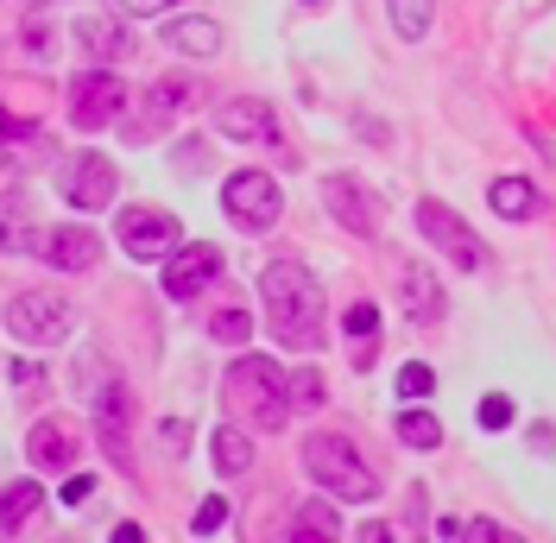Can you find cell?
Listing matches in <instances>:
<instances>
[{"label": "cell", "instance_id": "cell-25", "mask_svg": "<svg viewBox=\"0 0 556 543\" xmlns=\"http://www.w3.org/2000/svg\"><path fill=\"white\" fill-rule=\"evenodd\" d=\"M399 442L405 449H417V455H430V449H443V424L430 417V411H399Z\"/></svg>", "mask_w": 556, "mask_h": 543}, {"label": "cell", "instance_id": "cell-29", "mask_svg": "<svg viewBox=\"0 0 556 543\" xmlns=\"http://www.w3.org/2000/svg\"><path fill=\"white\" fill-rule=\"evenodd\" d=\"M228 518H235V512H228V500H203L190 531H197V538H222V531H228Z\"/></svg>", "mask_w": 556, "mask_h": 543}, {"label": "cell", "instance_id": "cell-4", "mask_svg": "<svg viewBox=\"0 0 556 543\" xmlns=\"http://www.w3.org/2000/svg\"><path fill=\"white\" fill-rule=\"evenodd\" d=\"M7 329L26 341V348H51V341H70L76 310H70L64 291H20V298L7 304Z\"/></svg>", "mask_w": 556, "mask_h": 543}, {"label": "cell", "instance_id": "cell-6", "mask_svg": "<svg viewBox=\"0 0 556 543\" xmlns=\"http://www.w3.org/2000/svg\"><path fill=\"white\" fill-rule=\"evenodd\" d=\"M121 108H127V83H121L114 70H76V83H70V121H76L83 134L114 127Z\"/></svg>", "mask_w": 556, "mask_h": 543}, {"label": "cell", "instance_id": "cell-17", "mask_svg": "<svg viewBox=\"0 0 556 543\" xmlns=\"http://www.w3.org/2000/svg\"><path fill=\"white\" fill-rule=\"evenodd\" d=\"M127 411H134L127 386H108L102 399H96V430H102V449L114 462H127Z\"/></svg>", "mask_w": 556, "mask_h": 543}, {"label": "cell", "instance_id": "cell-37", "mask_svg": "<svg viewBox=\"0 0 556 543\" xmlns=\"http://www.w3.org/2000/svg\"><path fill=\"white\" fill-rule=\"evenodd\" d=\"M165 449H172V455H184V449H190V424H184V417H172V424H165Z\"/></svg>", "mask_w": 556, "mask_h": 543}, {"label": "cell", "instance_id": "cell-34", "mask_svg": "<svg viewBox=\"0 0 556 543\" xmlns=\"http://www.w3.org/2000/svg\"><path fill=\"white\" fill-rule=\"evenodd\" d=\"M13 386L20 392H45V367L38 361H13Z\"/></svg>", "mask_w": 556, "mask_h": 543}, {"label": "cell", "instance_id": "cell-15", "mask_svg": "<svg viewBox=\"0 0 556 543\" xmlns=\"http://www.w3.org/2000/svg\"><path fill=\"white\" fill-rule=\"evenodd\" d=\"M26 462L33 468H76V437L58 417H38L33 430H26Z\"/></svg>", "mask_w": 556, "mask_h": 543}, {"label": "cell", "instance_id": "cell-2", "mask_svg": "<svg viewBox=\"0 0 556 543\" xmlns=\"http://www.w3.org/2000/svg\"><path fill=\"white\" fill-rule=\"evenodd\" d=\"M222 399H228V411H235L241 430H285V417H291V379H285V367L266 361V354H241V361L228 367Z\"/></svg>", "mask_w": 556, "mask_h": 543}, {"label": "cell", "instance_id": "cell-23", "mask_svg": "<svg viewBox=\"0 0 556 543\" xmlns=\"http://www.w3.org/2000/svg\"><path fill=\"white\" fill-rule=\"evenodd\" d=\"M291 538H298V543L342 538V512H336V500H311V506L298 512V525H291Z\"/></svg>", "mask_w": 556, "mask_h": 543}, {"label": "cell", "instance_id": "cell-11", "mask_svg": "<svg viewBox=\"0 0 556 543\" xmlns=\"http://www.w3.org/2000/svg\"><path fill=\"white\" fill-rule=\"evenodd\" d=\"M172 266H165V298H197V291H208L215 278H222V253L215 247H172L165 253Z\"/></svg>", "mask_w": 556, "mask_h": 543}, {"label": "cell", "instance_id": "cell-5", "mask_svg": "<svg viewBox=\"0 0 556 543\" xmlns=\"http://www.w3.org/2000/svg\"><path fill=\"white\" fill-rule=\"evenodd\" d=\"M417 235L430 240V247H437L450 266H462V272H481V266H486L481 235H475V228H468V222H462L450 203H430V197H424V203H417Z\"/></svg>", "mask_w": 556, "mask_h": 543}, {"label": "cell", "instance_id": "cell-3", "mask_svg": "<svg viewBox=\"0 0 556 543\" xmlns=\"http://www.w3.org/2000/svg\"><path fill=\"white\" fill-rule=\"evenodd\" d=\"M304 475L329 493V500H348V506H367L374 493H380V475L367 468V455L342 437V430H311L304 437Z\"/></svg>", "mask_w": 556, "mask_h": 543}, {"label": "cell", "instance_id": "cell-36", "mask_svg": "<svg viewBox=\"0 0 556 543\" xmlns=\"http://www.w3.org/2000/svg\"><path fill=\"white\" fill-rule=\"evenodd\" d=\"M291 399H298V405H316V399H323L316 374H298V379H291Z\"/></svg>", "mask_w": 556, "mask_h": 543}, {"label": "cell", "instance_id": "cell-35", "mask_svg": "<svg viewBox=\"0 0 556 543\" xmlns=\"http://www.w3.org/2000/svg\"><path fill=\"white\" fill-rule=\"evenodd\" d=\"M89 493H96V475H70V480H64V506H70V512L83 506Z\"/></svg>", "mask_w": 556, "mask_h": 543}, {"label": "cell", "instance_id": "cell-19", "mask_svg": "<svg viewBox=\"0 0 556 543\" xmlns=\"http://www.w3.org/2000/svg\"><path fill=\"white\" fill-rule=\"evenodd\" d=\"M165 45L184 51V58H215L222 51V26L215 20H172L165 26Z\"/></svg>", "mask_w": 556, "mask_h": 543}, {"label": "cell", "instance_id": "cell-24", "mask_svg": "<svg viewBox=\"0 0 556 543\" xmlns=\"http://www.w3.org/2000/svg\"><path fill=\"white\" fill-rule=\"evenodd\" d=\"M386 13H392V33L399 38H430V20H437V0H386Z\"/></svg>", "mask_w": 556, "mask_h": 543}, {"label": "cell", "instance_id": "cell-7", "mask_svg": "<svg viewBox=\"0 0 556 543\" xmlns=\"http://www.w3.org/2000/svg\"><path fill=\"white\" fill-rule=\"evenodd\" d=\"M222 209L235 215V228L266 235L278 215H285V197H278V184L266 177V171H235V177H228V190H222Z\"/></svg>", "mask_w": 556, "mask_h": 543}, {"label": "cell", "instance_id": "cell-8", "mask_svg": "<svg viewBox=\"0 0 556 543\" xmlns=\"http://www.w3.org/2000/svg\"><path fill=\"white\" fill-rule=\"evenodd\" d=\"M58 190H64V203L76 209V215H96V209L114 203L121 177H114V165H108L102 152H76V159H64V171H58Z\"/></svg>", "mask_w": 556, "mask_h": 543}, {"label": "cell", "instance_id": "cell-9", "mask_svg": "<svg viewBox=\"0 0 556 543\" xmlns=\"http://www.w3.org/2000/svg\"><path fill=\"white\" fill-rule=\"evenodd\" d=\"M323 209L342 222L348 235H361V240H374V235H380V222H386L380 197H374L361 177H329V184H323Z\"/></svg>", "mask_w": 556, "mask_h": 543}, {"label": "cell", "instance_id": "cell-31", "mask_svg": "<svg viewBox=\"0 0 556 543\" xmlns=\"http://www.w3.org/2000/svg\"><path fill=\"white\" fill-rule=\"evenodd\" d=\"M430 392H437V374H430L424 361H412V367L399 374V399H430Z\"/></svg>", "mask_w": 556, "mask_h": 543}, {"label": "cell", "instance_id": "cell-20", "mask_svg": "<svg viewBox=\"0 0 556 543\" xmlns=\"http://www.w3.org/2000/svg\"><path fill=\"white\" fill-rule=\"evenodd\" d=\"M76 38L102 58V64H121V58H134V38H127V26H114V20H83L76 26Z\"/></svg>", "mask_w": 556, "mask_h": 543}, {"label": "cell", "instance_id": "cell-21", "mask_svg": "<svg viewBox=\"0 0 556 543\" xmlns=\"http://www.w3.org/2000/svg\"><path fill=\"white\" fill-rule=\"evenodd\" d=\"M486 203H493V215H506V222H531V215H538V190H531L525 177H500V184L486 190Z\"/></svg>", "mask_w": 556, "mask_h": 543}, {"label": "cell", "instance_id": "cell-32", "mask_svg": "<svg viewBox=\"0 0 556 543\" xmlns=\"http://www.w3.org/2000/svg\"><path fill=\"white\" fill-rule=\"evenodd\" d=\"M342 329H348L354 341H374V329H380V310H374V304H348Z\"/></svg>", "mask_w": 556, "mask_h": 543}, {"label": "cell", "instance_id": "cell-14", "mask_svg": "<svg viewBox=\"0 0 556 543\" xmlns=\"http://www.w3.org/2000/svg\"><path fill=\"white\" fill-rule=\"evenodd\" d=\"M45 260L58 272H96L102 266V240H96V228L70 222V228H58V235L45 240Z\"/></svg>", "mask_w": 556, "mask_h": 543}, {"label": "cell", "instance_id": "cell-12", "mask_svg": "<svg viewBox=\"0 0 556 543\" xmlns=\"http://www.w3.org/2000/svg\"><path fill=\"white\" fill-rule=\"evenodd\" d=\"M215 134H222V139H241V146H273V139H278V114L266 102L241 96V102H222V114H215Z\"/></svg>", "mask_w": 556, "mask_h": 543}, {"label": "cell", "instance_id": "cell-27", "mask_svg": "<svg viewBox=\"0 0 556 543\" xmlns=\"http://www.w3.org/2000/svg\"><path fill=\"white\" fill-rule=\"evenodd\" d=\"M437 538H443V543H500L506 531H500V525H486V518H443V525H437Z\"/></svg>", "mask_w": 556, "mask_h": 543}, {"label": "cell", "instance_id": "cell-18", "mask_svg": "<svg viewBox=\"0 0 556 543\" xmlns=\"http://www.w3.org/2000/svg\"><path fill=\"white\" fill-rule=\"evenodd\" d=\"M38 512H45V487H38V480H13V487H0V538H20Z\"/></svg>", "mask_w": 556, "mask_h": 543}, {"label": "cell", "instance_id": "cell-22", "mask_svg": "<svg viewBox=\"0 0 556 543\" xmlns=\"http://www.w3.org/2000/svg\"><path fill=\"white\" fill-rule=\"evenodd\" d=\"M208 449H215V468H222V475H247V468H253V437H247L241 424H222Z\"/></svg>", "mask_w": 556, "mask_h": 543}, {"label": "cell", "instance_id": "cell-33", "mask_svg": "<svg viewBox=\"0 0 556 543\" xmlns=\"http://www.w3.org/2000/svg\"><path fill=\"white\" fill-rule=\"evenodd\" d=\"M20 139H33V121H26V114H7V108H0V152H7V146H20Z\"/></svg>", "mask_w": 556, "mask_h": 543}, {"label": "cell", "instance_id": "cell-16", "mask_svg": "<svg viewBox=\"0 0 556 543\" xmlns=\"http://www.w3.org/2000/svg\"><path fill=\"white\" fill-rule=\"evenodd\" d=\"M38 228H33V197L26 190H7L0 197V253H33Z\"/></svg>", "mask_w": 556, "mask_h": 543}, {"label": "cell", "instance_id": "cell-10", "mask_svg": "<svg viewBox=\"0 0 556 543\" xmlns=\"http://www.w3.org/2000/svg\"><path fill=\"white\" fill-rule=\"evenodd\" d=\"M121 247L134 260H165L177 247V215H165V209H152V203H134L121 215Z\"/></svg>", "mask_w": 556, "mask_h": 543}, {"label": "cell", "instance_id": "cell-13", "mask_svg": "<svg viewBox=\"0 0 556 543\" xmlns=\"http://www.w3.org/2000/svg\"><path fill=\"white\" fill-rule=\"evenodd\" d=\"M399 304H405V316H412V323H443L450 298H443V285L430 278V266L399 260Z\"/></svg>", "mask_w": 556, "mask_h": 543}, {"label": "cell", "instance_id": "cell-30", "mask_svg": "<svg viewBox=\"0 0 556 543\" xmlns=\"http://www.w3.org/2000/svg\"><path fill=\"white\" fill-rule=\"evenodd\" d=\"M475 424H481V430H506V424H513V399H506V392H486L481 411H475Z\"/></svg>", "mask_w": 556, "mask_h": 543}, {"label": "cell", "instance_id": "cell-1", "mask_svg": "<svg viewBox=\"0 0 556 543\" xmlns=\"http://www.w3.org/2000/svg\"><path fill=\"white\" fill-rule=\"evenodd\" d=\"M260 298H266V329H273L278 348H316L323 341V285L298 260H266Z\"/></svg>", "mask_w": 556, "mask_h": 543}, {"label": "cell", "instance_id": "cell-28", "mask_svg": "<svg viewBox=\"0 0 556 543\" xmlns=\"http://www.w3.org/2000/svg\"><path fill=\"white\" fill-rule=\"evenodd\" d=\"M208 336L228 341V348H241V341L253 336V323H247V310H241V304H228V310H215V316H208Z\"/></svg>", "mask_w": 556, "mask_h": 543}, {"label": "cell", "instance_id": "cell-26", "mask_svg": "<svg viewBox=\"0 0 556 543\" xmlns=\"http://www.w3.org/2000/svg\"><path fill=\"white\" fill-rule=\"evenodd\" d=\"M184 102H190V83H184V76H165V83H152V96H146V121L159 127V121H172Z\"/></svg>", "mask_w": 556, "mask_h": 543}, {"label": "cell", "instance_id": "cell-38", "mask_svg": "<svg viewBox=\"0 0 556 543\" xmlns=\"http://www.w3.org/2000/svg\"><path fill=\"white\" fill-rule=\"evenodd\" d=\"M121 13H172V0H121Z\"/></svg>", "mask_w": 556, "mask_h": 543}]
</instances>
